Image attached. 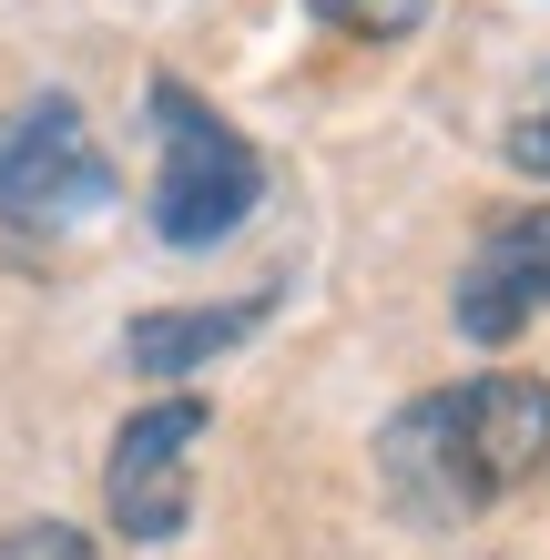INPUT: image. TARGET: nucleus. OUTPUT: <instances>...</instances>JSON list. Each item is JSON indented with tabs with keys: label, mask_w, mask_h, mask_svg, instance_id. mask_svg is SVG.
Returning <instances> with one entry per match:
<instances>
[{
	"label": "nucleus",
	"mask_w": 550,
	"mask_h": 560,
	"mask_svg": "<svg viewBox=\"0 0 550 560\" xmlns=\"http://www.w3.org/2000/svg\"><path fill=\"white\" fill-rule=\"evenodd\" d=\"M377 469H387V500L408 520H479L500 500L550 469V387L540 377H459V387H429L387 418L377 439Z\"/></svg>",
	"instance_id": "f257e3e1"
},
{
	"label": "nucleus",
	"mask_w": 550,
	"mask_h": 560,
	"mask_svg": "<svg viewBox=\"0 0 550 560\" xmlns=\"http://www.w3.org/2000/svg\"><path fill=\"white\" fill-rule=\"evenodd\" d=\"M276 295H235V306H164V316H133L122 326V357L143 377H184V368H214L224 347H245L266 326Z\"/></svg>",
	"instance_id": "423d86ee"
},
{
	"label": "nucleus",
	"mask_w": 550,
	"mask_h": 560,
	"mask_svg": "<svg viewBox=\"0 0 550 560\" xmlns=\"http://www.w3.org/2000/svg\"><path fill=\"white\" fill-rule=\"evenodd\" d=\"M113 214V153L92 143V122L42 92L0 122V224L11 235H72V224Z\"/></svg>",
	"instance_id": "7ed1b4c3"
},
{
	"label": "nucleus",
	"mask_w": 550,
	"mask_h": 560,
	"mask_svg": "<svg viewBox=\"0 0 550 560\" xmlns=\"http://www.w3.org/2000/svg\"><path fill=\"white\" fill-rule=\"evenodd\" d=\"M540 306H550V205H510L469 245L459 285H448V316H459L469 347H510Z\"/></svg>",
	"instance_id": "39448f33"
},
{
	"label": "nucleus",
	"mask_w": 550,
	"mask_h": 560,
	"mask_svg": "<svg viewBox=\"0 0 550 560\" xmlns=\"http://www.w3.org/2000/svg\"><path fill=\"white\" fill-rule=\"evenodd\" d=\"M204 428H214L204 398H153L143 418H122V439L103 458V510H113L122 540H143V550L184 540V520H194V448H204Z\"/></svg>",
	"instance_id": "20e7f679"
},
{
	"label": "nucleus",
	"mask_w": 550,
	"mask_h": 560,
	"mask_svg": "<svg viewBox=\"0 0 550 560\" xmlns=\"http://www.w3.org/2000/svg\"><path fill=\"white\" fill-rule=\"evenodd\" d=\"M510 163H520V174H530V184H550V82L530 92V113H520V122H510Z\"/></svg>",
	"instance_id": "1a4fd4ad"
},
{
	"label": "nucleus",
	"mask_w": 550,
	"mask_h": 560,
	"mask_svg": "<svg viewBox=\"0 0 550 560\" xmlns=\"http://www.w3.org/2000/svg\"><path fill=\"white\" fill-rule=\"evenodd\" d=\"M0 560H103V540L72 520H21V530H0Z\"/></svg>",
	"instance_id": "6e6552de"
},
{
	"label": "nucleus",
	"mask_w": 550,
	"mask_h": 560,
	"mask_svg": "<svg viewBox=\"0 0 550 560\" xmlns=\"http://www.w3.org/2000/svg\"><path fill=\"white\" fill-rule=\"evenodd\" d=\"M327 31H358V42H408L429 21V0H306Z\"/></svg>",
	"instance_id": "0eeeda50"
},
{
	"label": "nucleus",
	"mask_w": 550,
	"mask_h": 560,
	"mask_svg": "<svg viewBox=\"0 0 550 560\" xmlns=\"http://www.w3.org/2000/svg\"><path fill=\"white\" fill-rule=\"evenodd\" d=\"M153 133H164V174H153V235L164 245L204 255L266 205V153L174 72H153Z\"/></svg>",
	"instance_id": "f03ea898"
}]
</instances>
